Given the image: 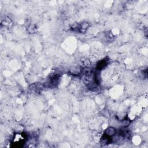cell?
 <instances>
[{
    "label": "cell",
    "mask_w": 148,
    "mask_h": 148,
    "mask_svg": "<svg viewBox=\"0 0 148 148\" xmlns=\"http://www.w3.org/2000/svg\"><path fill=\"white\" fill-rule=\"evenodd\" d=\"M116 134V130L113 127H109L105 130V135L109 136H113Z\"/></svg>",
    "instance_id": "obj_1"
}]
</instances>
